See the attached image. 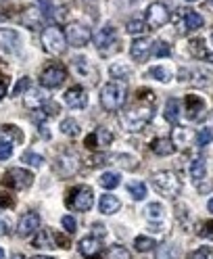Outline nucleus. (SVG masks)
<instances>
[{"instance_id":"nucleus-5","label":"nucleus","mask_w":213,"mask_h":259,"mask_svg":"<svg viewBox=\"0 0 213 259\" xmlns=\"http://www.w3.org/2000/svg\"><path fill=\"white\" fill-rule=\"evenodd\" d=\"M94 44L98 48V53H101L103 57H109L117 51V44H119V38H117V31L113 29L111 25H105L101 27L94 34Z\"/></svg>"},{"instance_id":"nucleus-21","label":"nucleus","mask_w":213,"mask_h":259,"mask_svg":"<svg viewBox=\"0 0 213 259\" xmlns=\"http://www.w3.org/2000/svg\"><path fill=\"white\" fill-rule=\"evenodd\" d=\"M151 151H153L155 155H159V157H167V155H174L176 144H174V140H169V138H155V140L151 142Z\"/></svg>"},{"instance_id":"nucleus-17","label":"nucleus","mask_w":213,"mask_h":259,"mask_svg":"<svg viewBox=\"0 0 213 259\" xmlns=\"http://www.w3.org/2000/svg\"><path fill=\"white\" fill-rule=\"evenodd\" d=\"M38 226H40V215L36 211H27L19 218V224H17V234L19 236H29V234H34L38 230Z\"/></svg>"},{"instance_id":"nucleus-11","label":"nucleus","mask_w":213,"mask_h":259,"mask_svg":"<svg viewBox=\"0 0 213 259\" xmlns=\"http://www.w3.org/2000/svg\"><path fill=\"white\" fill-rule=\"evenodd\" d=\"M0 51L7 55H17L21 51V38L17 29L0 27Z\"/></svg>"},{"instance_id":"nucleus-29","label":"nucleus","mask_w":213,"mask_h":259,"mask_svg":"<svg viewBox=\"0 0 213 259\" xmlns=\"http://www.w3.org/2000/svg\"><path fill=\"white\" fill-rule=\"evenodd\" d=\"M149 75L155 77L157 82H163V84H167V82H172V79H174V73L167 67H163V65H157V67H153L149 71Z\"/></svg>"},{"instance_id":"nucleus-46","label":"nucleus","mask_w":213,"mask_h":259,"mask_svg":"<svg viewBox=\"0 0 213 259\" xmlns=\"http://www.w3.org/2000/svg\"><path fill=\"white\" fill-rule=\"evenodd\" d=\"M29 84H31V79H29V77H21L19 82L15 84V88H13V96L23 94V92H25V88H29Z\"/></svg>"},{"instance_id":"nucleus-58","label":"nucleus","mask_w":213,"mask_h":259,"mask_svg":"<svg viewBox=\"0 0 213 259\" xmlns=\"http://www.w3.org/2000/svg\"><path fill=\"white\" fill-rule=\"evenodd\" d=\"M211 42H213V36H211Z\"/></svg>"},{"instance_id":"nucleus-27","label":"nucleus","mask_w":213,"mask_h":259,"mask_svg":"<svg viewBox=\"0 0 213 259\" xmlns=\"http://www.w3.org/2000/svg\"><path fill=\"white\" fill-rule=\"evenodd\" d=\"M101 186L103 188H107V190H113L115 186H119V182H121V176L117 174V171H105L103 176H101Z\"/></svg>"},{"instance_id":"nucleus-23","label":"nucleus","mask_w":213,"mask_h":259,"mask_svg":"<svg viewBox=\"0 0 213 259\" xmlns=\"http://www.w3.org/2000/svg\"><path fill=\"white\" fill-rule=\"evenodd\" d=\"M46 101H48V99H46V94H44L42 90H38V88H31V90L27 92V96L23 99V103H25L27 109H40Z\"/></svg>"},{"instance_id":"nucleus-13","label":"nucleus","mask_w":213,"mask_h":259,"mask_svg":"<svg viewBox=\"0 0 213 259\" xmlns=\"http://www.w3.org/2000/svg\"><path fill=\"white\" fill-rule=\"evenodd\" d=\"M169 21V11L163 3H153L149 9H146V25L159 29Z\"/></svg>"},{"instance_id":"nucleus-59","label":"nucleus","mask_w":213,"mask_h":259,"mask_svg":"<svg viewBox=\"0 0 213 259\" xmlns=\"http://www.w3.org/2000/svg\"><path fill=\"white\" fill-rule=\"evenodd\" d=\"M211 5H213V0H211Z\"/></svg>"},{"instance_id":"nucleus-34","label":"nucleus","mask_w":213,"mask_h":259,"mask_svg":"<svg viewBox=\"0 0 213 259\" xmlns=\"http://www.w3.org/2000/svg\"><path fill=\"white\" fill-rule=\"evenodd\" d=\"M127 190H130V194H132L134 201H142L146 197V186L142 182H130L127 184Z\"/></svg>"},{"instance_id":"nucleus-57","label":"nucleus","mask_w":213,"mask_h":259,"mask_svg":"<svg viewBox=\"0 0 213 259\" xmlns=\"http://www.w3.org/2000/svg\"><path fill=\"white\" fill-rule=\"evenodd\" d=\"M0 207H3V199H0Z\"/></svg>"},{"instance_id":"nucleus-6","label":"nucleus","mask_w":213,"mask_h":259,"mask_svg":"<svg viewBox=\"0 0 213 259\" xmlns=\"http://www.w3.org/2000/svg\"><path fill=\"white\" fill-rule=\"evenodd\" d=\"M67 205L75 211H90L94 205V192L90 186H77L69 192L67 197Z\"/></svg>"},{"instance_id":"nucleus-24","label":"nucleus","mask_w":213,"mask_h":259,"mask_svg":"<svg viewBox=\"0 0 213 259\" xmlns=\"http://www.w3.org/2000/svg\"><path fill=\"white\" fill-rule=\"evenodd\" d=\"M203 23H205L203 15H199L196 11H186V13H184V29H186V31L199 29V27H203Z\"/></svg>"},{"instance_id":"nucleus-3","label":"nucleus","mask_w":213,"mask_h":259,"mask_svg":"<svg viewBox=\"0 0 213 259\" xmlns=\"http://www.w3.org/2000/svg\"><path fill=\"white\" fill-rule=\"evenodd\" d=\"M151 180H153L155 190L161 192L163 197H167V199H174V197H178V194L182 192V182L178 180V176L174 171H167V169L155 171Z\"/></svg>"},{"instance_id":"nucleus-37","label":"nucleus","mask_w":213,"mask_h":259,"mask_svg":"<svg viewBox=\"0 0 213 259\" xmlns=\"http://www.w3.org/2000/svg\"><path fill=\"white\" fill-rule=\"evenodd\" d=\"M107 259H132V255H130V251H127L125 247L115 245V247H111V249H109Z\"/></svg>"},{"instance_id":"nucleus-30","label":"nucleus","mask_w":213,"mask_h":259,"mask_svg":"<svg viewBox=\"0 0 213 259\" xmlns=\"http://www.w3.org/2000/svg\"><path fill=\"white\" fill-rule=\"evenodd\" d=\"M134 247H136V251L146 253V251H153V249L157 247V242H155V238H151V236H136V238H134Z\"/></svg>"},{"instance_id":"nucleus-8","label":"nucleus","mask_w":213,"mask_h":259,"mask_svg":"<svg viewBox=\"0 0 213 259\" xmlns=\"http://www.w3.org/2000/svg\"><path fill=\"white\" fill-rule=\"evenodd\" d=\"M79 169V157L73 153V151H67L59 155V159L55 161V171L61 176V178H71L75 176Z\"/></svg>"},{"instance_id":"nucleus-25","label":"nucleus","mask_w":213,"mask_h":259,"mask_svg":"<svg viewBox=\"0 0 213 259\" xmlns=\"http://www.w3.org/2000/svg\"><path fill=\"white\" fill-rule=\"evenodd\" d=\"M188 51H190V55L196 57V59H211L209 53H207V48H205V40H203V38H192V40L188 42Z\"/></svg>"},{"instance_id":"nucleus-14","label":"nucleus","mask_w":213,"mask_h":259,"mask_svg":"<svg viewBox=\"0 0 213 259\" xmlns=\"http://www.w3.org/2000/svg\"><path fill=\"white\" fill-rule=\"evenodd\" d=\"M184 107H186V119L188 121H196L205 115V109L207 103L203 101V96H196V94H186L184 96Z\"/></svg>"},{"instance_id":"nucleus-32","label":"nucleus","mask_w":213,"mask_h":259,"mask_svg":"<svg viewBox=\"0 0 213 259\" xmlns=\"http://www.w3.org/2000/svg\"><path fill=\"white\" fill-rule=\"evenodd\" d=\"M163 205L161 203H151V205H146V209H144V218H149V220H161L163 218Z\"/></svg>"},{"instance_id":"nucleus-33","label":"nucleus","mask_w":213,"mask_h":259,"mask_svg":"<svg viewBox=\"0 0 213 259\" xmlns=\"http://www.w3.org/2000/svg\"><path fill=\"white\" fill-rule=\"evenodd\" d=\"M21 161H23V163H27V165H31V167H42L44 157L42 155H36L34 151H25L21 155Z\"/></svg>"},{"instance_id":"nucleus-31","label":"nucleus","mask_w":213,"mask_h":259,"mask_svg":"<svg viewBox=\"0 0 213 259\" xmlns=\"http://www.w3.org/2000/svg\"><path fill=\"white\" fill-rule=\"evenodd\" d=\"M61 132L65 134V136H71V138H75L77 134H79V123L75 121V119H63L61 121Z\"/></svg>"},{"instance_id":"nucleus-55","label":"nucleus","mask_w":213,"mask_h":259,"mask_svg":"<svg viewBox=\"0 0 213 259\" xmlns=\"http://www.w3.org/2000/svg\"><path fill=\"white\" fill-rule=\"evenodd\" d=\"M0 259H5V249L0 247Z\"/></svg>"},{"instance_id":"nucleus-7","label":"nucleus","mask_w":213,"mask_h":259,"mask_svg":"<svg viewBox=\"0 0 213 259\" xmlns=\"http://www.w3.org/2000/svg\"><path fill=\"white\" fill-rule=\"evenodd\" d=\"M65 38H67V42L75 48H81V46H86L92 38L90 34V29L88 25L84 23H79V21H71L67 27H65Z\"/></svg>"},{"instance_id":"nucleus-12","label":"nucleus","mask_w":213,"mask_h":259,"mask_svg":"<svg viewBox=\"0 0 213 259\" xmlns=\"http://www.w3.org/2000/svg\"><path fill=\"white\" fill-rule=\"evenodd\" d=\"M111 142H113V134L109 132V130L107 127H96L92 134L86 136L84 147L90 149V151H103V149L111 147Z\"/></svg>"},{"instance_id":"nucleus-26","label":"nucleus","mask_w":213,"mask_h":259,"mask_svg":"<svg viewBox=\"0 0 213 259\" xmlns=\"http://www.w3.org/2000/svg\"><path fill=\"white\" fill-rule=\"evenodd\" d=\"M40 19H42V15H40L38 9H27V11L21 15V25H25V27H29V29H36V25L40 23Z\"/></svg>"},{"instance_id":"nucleus-18","label":"nucleus","mask_w":213,"mask_h":259,"mask_svg":"<svg viewBox=\"0 0 213 259\" xmlns=\"http://www.w3.org/2000/svg\"><path fill=\"white\" fill-rule=\"evenodd\" d=\"M65 103L69 109H84L88 105V94L81 86H73L65 92Z\"/></svg>"},{"instance_id":"nucleus-51","label":"nucleus","mask_w":213,"mask_h":259,"mask_svg":"<svg viewBox=\"0 0 213 259\" xmlns=\"http://www.w3.org/2000/svg\"><path fill=\"white\" fill-rule=\"evenodd\" d=\"M5 94H7V88H5V84H3V82H0V101L5 99Z\"/></svg>"},{"instance_id":"nucleus-45","label":"nucleus","mask_w":213,"mask_h":259,"mask_svg":"<svg viewBox=\"0 0 213 259\" xmlns=\"http://www.w3.org/2000/svg\"><path fill=\"white\" fill-rule=\"evenodd\" d=\"M61 224H63V228L67 230L69 234H73V232L77 230V222H75L73 215H63V218H61Z\"/></svg>"},{"instance_id":"nucleus-15","label":"nucleus","mask_w":213,"mask_h":259,"mask_svg":"<svg viewBox=\"0 0 213 259\" xmlns=\"http://www.w3.org/2000/svg\"><path fill=\"white\" fill-rule=\"evenodd\" d=\"M34 247L38 249H57V247H67V242H65L63 236L55 234L53 230H40L34 238Z\"/></svg>"},{"instance_id":"nucleus-20","label":"nucleus","mask_w":213,"mask_h":259,"mask_svg":"<svg viewBox=\"0 0 213 259\" xmlns=\"http://www.w3.org/2000/svg\"><path fill=\"white\" fill-rule=\"evenodd\" d=\"M98 209H101V213H105V215H113L121 209V201L115 194H103L101 201H98Z\"/></svg>"},{"instance_id":"nucleus-47","label":"nucleus","mask_w":213,"mask_h":259,"mask_svg":"<svg viewBox=\"0 0 213 259\" xmlns=\"http://www.w3.org/2000/svg\"><path fill=\"white\" fill-rule=\"evenodd\" d=\"M155 57H167L169 55V46L165 42H157V48H153Z\"/></svg>"},{"instance_id":"nucleus-43","label":"nucleus","mask_w":213,"mask_h":259,"mask_svg":"<svg viewBox=\"0 0 213 259\" xmlns=\"http://www.w3.org/2000/svg\"><path fill=\"white\" fill-rule=\"evenodd\" d=\"M13 155V140H3L0 142V161H7Z\"/></svg>"},{"instance_id":"nucleus-42","label":"nucleus","mask_w":213,"mask_h":259,"mask_svg":"<svg viewBox=\"0 0 213 259\" xmlns=\"http://www.w3.org/2000/svg\"><path fill=\"white\" fill-rule=\"evenodd\" d=\"M3 132L7 134V136H11L13 138V142H23V132H21V130H17V127H15V125H5L3 127Z\"/></svg>"},{"instance_id":"nucleus-54","label":"nucleus","mask_w":213,"mask_h":259,"mask_svg":"<svg viewBox=\"0 0 213 259\" xmlns=\"http://www.w3.org/2000/svg\"><path fill=\"white\" fill-rule=\"evenodd\" d=\"M34 259H53V257H46V255H36Z\"/></svg>"},{"instance_id":"nucleus-22","label":"nucleus","mask_w":213,"mask_h":259,"mask_svg":"<svg viewBox=\"0 0 213 259\" xmlns=\"http://www.w3.org/2000/svg\"><path fill=\"white\" fill-rule=\"evenodd\" d=\"M188 174H190V178H192L194 182H201L203 178H205V174H207L205 159H203V157H194V159L190 161V165H188Z\"/></svg>"},{"instance_id":"nucleus-56","label":"nucleus","mask_w":213,"mask_h":259,"mask_svg":"<svg viewBox=\"0 0 213 259\" xmlns=\"http://www.w3.org/2000/svg\"><path fill=\"white\" fill-rule=\"evenodd\" d=\"M186 3H199V0H186Z\"/></svg>"},{"instance_id":"nucleus-38","label":"nucleus","mask_w":213,"mask_h":259,"mask_svg":"<svg viewBox=\"0 0 213 259\" xmlns=\"http://www.w3.org/2000/svg\"><path fill=\"white\" fill-rule=\"evenodd\" d=\"M192 77H194L192 82H194L196 86H209V84H211V77H213V75H211V73H207V71L196 69V71L192 73Z\"/></svg>"},{"instance_id":"nucleus-2","label":"nucleus","mask_w":213,"mask_h":259,"mask_svg":"<svg viewBox=\"0 0 213 259\" xmlns=\"http://www.w3.org/2000/svg\"><path fill=\"white\" fill-rule=\"evenodd\" d=\"M127 101V88L121 82H107L101 88V105L105 111L115 113L119 111Z\"/></svg>"},{"instance_id":"nucleus-49","label":"nucleus","mask_w":213,"mask_h":259,"mask_svg":"<svg viewBox=\"0 0 213 259\" xmlns=\"http://www.w3.org/2000/svg\"><path fill=\"white\" fill-rule=\"evenodd\" d=\"M203 234L213 236V222H205V224H203Z\"/></svg>"},{"instance_id":"nucleus-50","label":"nucleus","mask_w":213,"mask_h":259,"mask_svg":"<svg viewBox=\"0 0 213 259\" xmlns=\"http://www.w3.org/2000/svg\"><path fill=\"white\" fill-rule=\"evenodd\" d=\"M7 232H9V222L0 218V236H3V234H7Z\"/></svg>"},{"instance_id":"nucleus-16","label":"nucleus","mask_w":213,"mask_h":259,"mask_svg":"<svg viewBox=\"0 0 213 259\" xmlns=\"http://www.w3.org/2000/svg\"><path fill=\"white\" fill-rule=\"evenodd\" d=\"M153 40L151 38H136L132 42V48H130V57H132L136 63H144L149 59V55L153 53Z\"/></svg>"},{"instance_id":"nucleus-53","label":"nucleus","mask_w":213,"mask_h":259,"mask_svg":"<svg viewBox=\"0 0 213 259\" xmlns=\"http://www.w3.org/2000/svg\"><path fill=\"white\" fill-rule=\"evenodd\" d=\"M11 259H25V257H23V255H21V253H15V255H13V257H11Z\"/></svg>"},{"instance_id":"nucleus-39","label":"nucleus","mask_w":213,"mask_h":259,"mask_svg":"<svg viewBox=\"0 0 213 259\" xmlns=\"http://www.w3.org/2000/svg\"><path fill=\"white\" fill-rule=\"evenodd\" d=\"M144 25H146V21H142V19H132V21H127L125 31H127V34H132V36H136V34H142V31H144Z\"/></svg>"},{"instance_id":"nucleus-10","label":"nucleus","mask_w":213,"mask_h":259,"mask_svg":"<svg viewBox=\"0 0 213 259\" xmlns=\"http://www.w3.org/2000/svg\"><path fill=\"white\" fill-rule=\"evenodd\" d=\"M65 79H67V69L63 67V65H51V67H46L44 71H42V75H40V84L44 86V88H51V90H55V88H59Z\"/></svg>"},{"instance_id":"nucleus-28","label":"nucleus","mask_w":213,"mask_h":259,"mask_svg":"<svg viewBox=\"0 0 213 259\" xmlns=\"http://www.w3.org/2000/svg\"><path fill=\"white\" fill-rule=\"evenodd\" d=\"M180 113H182V111H180V101L169 99L167 105H165V119H167L169 123H178Z\"/></svg>"},{"instance_id":"nucleus-48","label":"nucleus","mask_w":213,"mask_h":259,"mask_svg":"<svg viewBox=\"0 0 213 259\" xmlns=\"http://www.w3.org/2000/svg\"><path fill=\"white\" fill-rule=\"evenodd\" d=\"M105 234H107V230H105V226H103V228H101V226H98V224H94V234H92V236H96V238H98V236H103V238H105Z\"/></svg>"},{"instance_id":"nucleus-19","label":"nucleus","mask_w":213,"mask_h":259,"mask_svg":"<svg viewBox=\"0 0 213 259\" xmlns=\"http://www.w3.org/2000/svg\"><path fill=\"white\" fill-rule=\"evenodd\" d=\"M79 253L86 259H96L98 253H101V240L96 236H86L79 240Z\"/></svg>"},{"instance_id":"nucleus-41","label":"nucleus","mask_w":213,"mask_h":259,"mask_svg":"<svg viewBox=\"0 0 213 259\" xmlns=\"http://www.w3.org/2000/svg\"><path fill=\"white\" fill-rule=\"evenodd\" d=\"M130 73H132V69H130L127 65H111V75H113V77L123 79V77H127Z\"/></svg>"},{"instance_id":"nucleus-52","label":"nucleus","mask_w":213,"mask_h":259,"mask_svg":"<svg viewBox=\"0 0 213 259\" xmlns=\"http://www.w3.org/2000/svg\"><path fill=\"white\" fill-rule=\"evenodd\" d=\"M207 209H209V211H211V213H213V197H211V199H209V203H207Z\"/></svg>"},{"instance_id":"nucleus-35","label":"nucleus","mask_w":213,"mask_h":259,"mask_svg":"<svg viewBox=\"0 0 213 259\" xmlns=\"http://www.w3.org/2000/svg\"><path fill=\"white\" fill-rule=\"evenodd\" d=\"M113 161H117V165H123L125 169L138 167V159L132 157V155H117V157H113Z\"/></svg>"},{"instance_id":"nucleus-9","label":"nucleus","mask_w":213,"mask_h":259,"mask_svg":"<svg viewBox=\"0 0 213 259\" xmlns=\"http://www.w3.org/2000/svg\"><path fill=\"white\" fill-rule=\"evenodd\" d=\"M31 182H34V174L23 169V167H13L5 174V184L11 186V188L23 190V188H29Z\"/></svg>"},{"instance_id":"nucleus-40","label":"nucleus","mask_w":213,"mask_h":259,"mask_svg":"<svg viewBox=\"0 0 213 259\" xmlns=\"http://www.w3.org/2000/svg\"><path fill=\"white\" fill-rule=\"evenodd\" d=\"M40 111L44 113V117H57V115H59V103H55V101H46V103L42 105Z\"/></svg>"},{"instance_id":"nucleus-4","label":"nucleus","mask_w":213,"mask_h":259,"mask_svg":"<svg viewBox=\"0 0 213 259\" xmlns=\"http://www.w3.org/2000/svg\"><path fill=\"white\" fill-rule=\"evenodd\" d=\"M40 40H42L44 51L51 55H63L65 48H67V38H65V34L57 25H48L46 29H42Z\"/></svg>"},{"instance_id":"nucleus-36","label":"nucleus","mask_w":213,"mask_h":259,"mask_svg":"<svg viewBox=\"0 0 213 259\" xmlns=\"http://www.w3.org/2000/svg\"><path fill=\"white\" fill-rule=\"evenodd\" d=\"M211 142H213V130L211 127L199 130V134H196V144H199V147H207Z\"/></svg>"},{"instance_id":"nucleus-44","label":"nucleus","mask_w":213,"mask_h":259,"mask_svg":"<svg viewBox=\"0 0 213 259\" xmlns=\"http://www.w3.org/2000/svg\"><path fill=\"white\" fill-rule=\"evenodd\" d=\"M190 259H213V247H199L190 255Z\"/></svg>"},{"instance_id":"nucleus-1","label":"nucleus","mask_w":213,"mask_h":259,"mask_svg":"<svg viewBox=\"0 0 213 259\" xmlns=\"http://www.w3.org/2000/svg\"><path fill=\"white\" fill-rule=\"evenodd\" d=\"M153 119V105H138L127 109L125 113H121L119 123L123 125L125 132H140L144 125H149V121Z\"/></svg>"}]
</instances>
